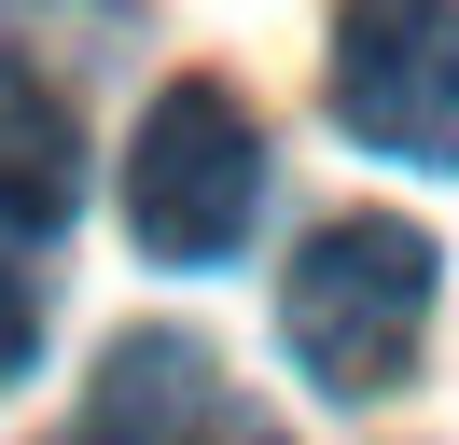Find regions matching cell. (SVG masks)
Wrapping results in <instances>:
<instances>
[{
    "instance_id": "obj_1",
    "label": "cell",
    "mask_w": 459,
    "mask_h": 445,
    "mask_svg": "<svg viewBox=\"0 0 459 445\" xmlns=\"http://www.w3.org/2000/svg\"><path fill=\"white\" fill-rule=\"evenodd\" d=\"M431 265L446 250L390 209H348L320 222L307 250L279 265V348L307 362L334 404H376V389L418 376V334H431Z\"/></svg>"
},
{
    "instance_id": "obj_2",
    "label": "cell",
    "mask_w": 459,
    "mask_h": 445,
    "mask_svg": "<svg viewBox=\"0 0 459 445\" xmlns=\"http://www.w3.org/2000/svg\"><path fill=\"white\" fill-rule=\"evenodd\" d=\"M264 209V126L223 70H181L140 111V153H126V237L153 265H237Z\"/></svg>"
},
{
    "instance_id": "obj_3",
    "label": "cell",
    "mask_w": 459,
    "mask_h": 445,
    "mask_svg": "<svg viewBox=\"0 0 459 445\" xmlns=\"http://www.w3.org/2000/svg\"><path fill=\"white\" fill-rule=\"evenodd\" d=\"M334 126L459 167V0H334Z\"/></svg>"
},
{
    "instance_id": "obj_4",
    "label": "cell",
    "mask_w": 459,
    "mask_h": 445,
    "mask_svg": "<svg viewBox=\"0 0 459 445\" xmlns=\"http://www.w3.org/2000/svg\"><path fill=\"white\" fill-rule=\"evenodd\" d=\"M70 209H84V126L29 56H0V237H56Z\"/></svg>"
},
{
    "instance_id": "obj_5",
    "label": "cell",
    "mask_w": 459,
    "mask_h": 445,
    "mask_svg": "<svg viewBox=\"0 0 459 445\" xmlns=\"http://www.w3.org/2000/svg\"><path fill=\"white\" fill-rule=\"evenodd\" d=\"M209 417H223V389H209V348H195V334H126V348L98 362L84 445H195Z\"/></svg>"
},
{
    "instance_id": "obj_6",
    "label": "cell",
    "mask_w": 459,
    "mask_h": 445,
    "mask_svg": "<svg viewBox=\"0 0 459 445\" xmlns=\"http://www.w3.org/2000/svg\"><path fill=\"white\" fill-rule=\"evenodd\" d=\"M29 348H42V292H29L14 265H0V389L29 376Z\"/></svg>"
},
{
    "instance_id": "obj_7",
    "label": "cell",
    "mask_w": 459,
    "mask_h": 445,
    "mask_svg": "<svg viewBox=\"0 0 459 445\" xmlns=\"http://www.w3.org/2000/svg\"><path fill=\"white\" fill-rule=\"evenodd\" d=\"M195 445H292V432H279V417H251V404H223V417H209Z\"/></svg>"
}]
</instances>
